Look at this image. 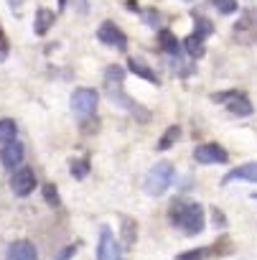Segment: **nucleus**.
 <instances>
[{
  "label": "nucleus",
  "instance_id": "nucleus-15",
  "mask_svg": "<svg viewBox=\"0 0 257 260\" xmlns=\"http://www.w3.org/2000/svg\"><path fill=\"white\" fill-rule=\"evenodd\" d=\"M16 136H18L16 120H11V117L0 120V143H11V141H16Z\"/></svg>",
  "mask_w": 257,
  "mask_h": 260
},
{
  "label": "nucleus",
  "instance_id": "nucleus-23",
  "mask_svg": "<svg viewBox=\"0 0 257 260\" xmlns=\"http://www.w3.org/2000/svg\"><path fill=\"white\" fill-rule=\"evenodd\" d=\"M74 252H77V247H74V245H69V247H64V250H61V255H59V257H54V260H69V257H74Z\"/></svg>",
  "mask_w": 257,
  "mask_h": 260
},
{
  "label": "nucleus",
  "instance_id": "nucleus-22",
  "mask_svg": "<svg viewBox=\"0 0 257 260\" xmlns=\"http://www.w3.org/2000/svg\"><path fill=\"white\" fill-rule=\"evenodd\" d=\"M204 257H206V250H186L176 255V260H204Z\"/></svg>",
  "mask_w": 257,
  "mask_h": 260
},
{
  "label": "nucleus",
  "instance_id": "nucleus-14",
  "mask_svg": "<svg viewBox=\"0 0 257 260\" xmlns=\"http://www.w3.org/2000/svg\"><path fill=\"white\" fill-rule=\"evenodd\" d=\"M51 23H54V13H51L49 8H39V11H36V23H33L36 34L44 36V34L51 28Z\"/></svg>",
  "mask_w": 257,
  "mask_h": 260
},
{
  "label": "nucleus",
  "instance_id": "nucleus-17",
  "mask_svg": "<svg viewBox=\"0 0 257 260\" xmlns=\"http://www.w3.org/2000/svg\"><path fill=\"white\" fill-rule=\"evenodd\" d=\"M178 136H181V127H178V125H171V127H166V133H163V138H161L158 148H161V151L171 148V146L178 141Z\"/></svg>",
  "mask_w": 257,
  "mask_h": 260
},
{
  "label": "nucleus",
  "instance_id": "nucleus-16",
  "mask_svg": "<svg viewBox=\"0 0 257 260\" xmlns=\"http://www.w3.org/2000/svg\"><path fill=\"white\" fill-rule=\"evenodd\" d=\"M183 49H186L189 56H196V59H199V56H204V39H199V36L191 34V36L183 41Z\"/></svg>",
  "mask_w": 257,
  "mask_h": 260
},
{
  "label": "nucleus",
  "instance_id": "nucleus-25",
  "mask_svg": "<svg viewBox=\"0 0 257 260\" xmlns=\"http://www.w3.org/2000/svg\"><path fill=\"white\" fill-rule=\"evenodd\" d=\"M6 46H8V44H6V36H3V31H0V56L6 54Z\"/></svg>",
  "mask_w": 257,
  "mask_h": 260
},
{
  "label": "nucleus",
  "instance_id": "nucleus-3",
  "mask_svg": "<svg viewBox=\"0 0 257 260\" xmlns=\"http://www.w3.org/2000/svg\"><path fill=\"white\" fill-rule=\"evenodd\" d=\"M36 171L31 169V166H18V169H13V174H11V189H13V194L16 197H28L33 189H36Z\"/></svg>",
  "mask_w": 257,
  "mask_h": 260
},
{
  "label": "nucleus",
  "instance_id": "nucleus-4",
  "mask_svg": "<svg viewBox=\"0 0 257 260\" xmlns=\"http://www.w3.org/2000/svg\"><path fill=\"white\" fill-rule=\"evenodd\" d=\"M97 102H99V94L97 89H89V87H79L74 94H71V112L84 117V115H92L97 110Z\"/></svg>",
  "mask_w": 257,
  "mask_h": 260
},
{
  "label": "nucleus",
  "instance_id": "nucleus-19",
  "mask_svg": "<svg viewBox=\"0 0 257 260\" xmlns=\"http://www.w3.org/2000/svg\"><path fill=\"white\" fill-rule=\"evenodd\" d=\"M211 3H214V8H216L219 13H224V16H229V13L237 11V0H211Z\"/></svg>",
  "mask_w": 257,
  "mask_h": 260
},
{
  "label": "nucleus",
  "instance_id": "nucleus-1",
  "mask_svg": "<svg viewBox=\"0 0 257 260\" xmlns=\"http://www.w3.org/2000/svg\"><path fill=\"white\" fill-rule=\"evenodd\" d=\"M171 222L181 227L186 235H199L204 230V207L178 202L176 207H171Z\"/></svg>",
  "mask_w": 257,
  "mask_h": 260
},
{
  "label": "nucleus",
  "instance_id": "nucleus-8",
  "mask_svg": "<svg viewBox=\"0 0 257 260\" xmlns=\"http://www.w3.org/2000/svg\"><path fill=\"white\" fill-rule=\"evenodd\" d=\"M97 39L112 49H127V36L112 23V21H104L99 28H97Z\"/></svg>",
  "mask_w": 257,
  "mask_h": 260
},
{
  "label": "nucleus",
  "instance_id": "nucleus-18",
  "mask_svg": "<svg viewBox=\"0 0 257 260\" xmlns=\"http://www.w3.org/2000/svg\"><path fill=\"white\" fill-rule=\"evenodd\" d=\"M69 169H71V174H74L77 179H84V176H87V171H89V164H87L84 158H71Z\"/></svg>",
  "mask_w": 257,
  "mask_h": 260
},
{
  "label": "nucleus",
  "instance_id": "nucleus-20",
  "mask_svg": "<svg viewBox=\"0 0 257 260\" xmlns=\"http://www.w3.org/2000/svg\"><path fill=\"white\" fill-rule=\"evenodd\" d=\"M194 21H196V34H194V36H199V39H206V36L211 34V23H209L206 18H201V16H196Z\"/></svg>",
  "mask_w": 257,
  "mask_h": 260
},
{
  "label": "nucleus",
  "instance_id": "nucleus-12",
  "mask_svg": "<svg viewBox=\"0 0 257 260\" xmlns=\"http://www.w3.org/2000/svg\"><path fill=\"white\" fill-rule=\"evenodd\" d=\"M158 44H161V49L166 51V54H178L181 51V44H178V39L173 36V31H168V28H161L158 31Z\"/></svg>",
  "mask_w": 257,
  "mask_h": 260
},
{
  "label": "nucleus",
  "instance_id": "nucleus-13",
  "mask_svg": "<svg viewBox=\"0 0 257 260\" xmlns=\"http://www.w3.org/2000/svg\"><path fill=\"white\" fill-rule=\"evenodd\" d=\"M127 67H130L133 74H138V77H143V79H148V82H153V84H161L158 74H156L148 64H143L140 59H130V61H127Z\"/></svg>",
  "mask_w": 257,
  "mask_h": 260
},
{
  "label": "nucleus",
  "instance_id": "nucleus-9",
  "mask_svg": "<svg viewBox=\"0 0 257 260\" xmlns=\"http://www.w3.org/2000/svg\"><path fill=\"white\" fill-rule=\"evenodd\" d=\"M23 156H26V148H23V143H18V141L3 143V148H0V164H3L8 171L18 169V166L23 164Z\"/></svg>",
  "mask_w": 257,
  "mask_h": 260
},
{
  "label": "nucleus",
  "instance_id": "nucleus-2",
  "mask_svg": "<svg viewBox=\"0 0 257 260\" xmlns=\"http://www.w3.org/2000/svg\"><path fill=\"white\" fill-rule=\"evenodd\" d=\"M173 164H168V161H158L151 171H148V176H145V181H143V189H145V194H151V197H161L163 191H168V186L173 184Z\"/></svg>",
  "mask_w": 257,
  "mask_h": 260
},
{
  "label": "nucleus",
  "instance_id": "nucleus-5",
  "mask_svg": "<svg viewBox=\"0 0 257 260\" xmlns=\"http://www.w3.org/2000/svg\"><path fill=\"white\" fill-rule=\"evenodd\" d=\"M97 260H122V250L112 235L109 227L99 230V242H97Z\"/></svg>",
  "mask_w": 257,
  "mask_h": 260
},
{
  "label": "nucleus",
  "instance_id": "nucleus-7",
  "mask_svg": "<svg viewBox=\"0 0 257 260\" xmlns=\"http://www.w3.org/2000/svg\"><path fill=\"white\" fill-rule=\"evenodd\" d=\"M211 100H214V102H227V110H229L232 115H239V117H244V115H249V112H252V105H249V100H247L242 92L214 94Z\"/></svg>",
  "mask_w": 257,
  "mask_h": 260
},
{
  "label": "nucleus",
  "instance_id": "nucleus-10",
  "mask_svg": "<svg viewBox=\"0 0 257 260\" xmlns=\"http://www.w3.org/2000/svg\"><path fill=\"white\" fill-rule=\"evenodd\" d=\"M6 260H39L36 245L28 242V240H16V242H11Z\"/></svg>",
  "mask_w": 257,
  "mask_h": 260
},
{
  "label": "nucleus",
  "instance_id": "nucleus-6",
  "mask_svg": "<svg viewBox=\"0 0 257 260\" xmlns=\"http://www.w3.org/2000/svg\"><path fill=\"white\" fill-rule=\"evenodd\" d=\"M227 151L219 146V143H204L194 151V161L196 164H204V166H211V164H227Z\"/></svg>",
  "mask_w": 257,
  "mask_h": 260
},
{
  "label": "nucleus",
  "instance_id": "nucleus-24",
  "mask_svg": "<svg viewBox=\"0 0 257 260\" xmlns=\"http://www.w3.org/2000/svg\"><path fill=\"white\" fill-rule=\"evenodd\" d=\"M71 6H77L79 13H87V0H71Z\"/></svg>",
  "mask_w": 257,
  "mask_h": 260
},
{
  "label": "nucleus",
  "instance_id": "nucleus-11",
  "mask_svg": "<svg viewBox=\"0 0 257 260\" xmlns=\"http://www.w3.org/2000/svg\"><path fill=\"white\" fill-rule=\"evenodd\" d=\"M237 179L254 181V179H257V166H254V164H244V166H239V169L229 171V174L224 176V184H232V181H237Z\"/></svg>",
  "mask_w": 257,
  "mask_h": 260
},
{
  "label": "nucleus",
  "instance_id": "nucleus-21",
  "mask_svg": "<svg viewBox=\"0 0 257 260\" xmlns=\"http://www.w3.org/2000/svg\"><path fill=\"white\" fill-rule=\"evenodd\" d=\"M44 199H46L49 204L59 207V194H56V186H54V184H46V186H44Z\"/></svg>",
  "mask_w": 257,
  "mask_h": 260
}]
</instances>
